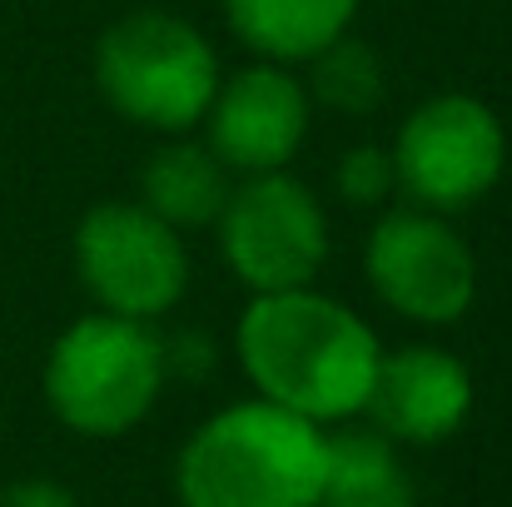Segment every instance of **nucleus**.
<instances>
[{"label":"nucleus","instance_id":"obj_1","mask_svg":"<svg viewBox=\"0 0 512 507\" xmlns=\"http://www.w3.org/2000/svg\"><path fill=\"white\" fill-rule=\"evenodd\" d=\"M234 348L259 398L304 413L319 428L363 413L383 358L378 334L348 304L309 284L254 294L239 319Z\"/></svg>","mask_w":512,"mask_h":507},{"label":"nucleus","instance_id":"obj_15","mask_svg":"<svg viewBox=\"0 0 512 507\" xmlns=\"http://www.w3.org/2000/svg\"><path fill=\"white\" fill-rule=\"evenodd\" d=\"M339 194L348 204H383V194H393V155L378 150V145H358L343 155L339 174H334Z\"/></svg>","mask_w":512,"mask_h":507},{"label":"nucleus","instance_id":"obj_7","mask_svg":"<svg viewBox=\"0 0 512 507\" xmlns=\"http://www.w3.org/2000/svg\"><path fill=\"white\" fill-rule=\"evenodd\" d=\"M75 269L90 299L120 319H160L189 289L179 229L145 204H95L75 229Z\"/></svg>","mask_w":512,"mask_h":507},{"label":"nucleus","instance_id":"obj_4","mask_svg":"<svg viewBox=\"0 0 512 507\" xmlns=\"http://www.w3.org/2000/svg\"><path fill=\"white\" fill-rule=\"evenodd\" d=\"M214 45L179 15L140 10L115 20L95 45V85L100 95L145 130L184 135L204 120L219 90Z\"/></svg>","mask_w":512,"mask_h":507},{"label":"nucleus","instance_id":"obj_11","mask_svg":"<svg viewBox=\"0 0 512 507\" xmlns=\"http://www.w3.org/2000/svg\"><path fill=\"white\" fill-rule=\"evenodd\" d=\"M224 15L254 55L294 65L339 40L358 15V0H224Z\"/></svg>","mask_w":512,"mask_h":507},{"label":"nucleus","instance_id":"obj_6","mask_svg":"<svg viewBox=\"0 0 512 507\" xmlns=\"http://www.w3.org/2000/svg\"><path fill=\"white\" fill-rule=\"evenodd\" d=\"M393 184L433 214L473 209L508 165L503 120L473 95H438L418 105L393 140Z\"/></svg>","mask_w":512,"mask_h":507},{"label":"nucleus","instance_id":"obj_3","mask_svg":"<svg viewBox=\"0 0 512 507\" xmlns=\"http://www.w3.org/2000/svg\"><path fill=\"white\" fill-rule=\"evenodd\" d=\"M165 378V338L140 319L100 309L50 343L45 403L80 438H120L150 418Z\"/></svg>","mask_w":512,"mask_h":507},{"label":"nucleus","instance_id":"obj_2","mask_svg":"<svg viewBox=\"0 0 512 507\" xmlns=\"http://www.w3.org/2000/svg\"><path fill=\"white\" fill-rule=\"evenodd\" d=\"M329 433L269 398L234 403L199 423L174 463L184 507H319Z\"/></svg>","mask_w":512,"mask_h":507},{"label":"nucleus","instance_id":"obj_14","mask_svg":"<svg viewBox=\"0 0 512 507\" xmlns=\"http://www.w3.org/2000/svg\"><path fill=\"white\" fill-rule=\"evenodd\" d=\"M309 65H314L309 85H314V95L329 110H343V115L378 110V100H383V60L373 55V45H363V40H353L343 30L339 40H329Z\"/></svg>","mask_w":512,"mask_h":507},{"label":"nucleus","instance_id":"obj_16","mask_svg":"<svg viewBox=\"0 0 512 507\" xmlns=\"http://www.w3.org/2000/svg\"><path fill=\"white\" fill-rule=\"evenodd\" d=\"M0 507H80L70 488L50 483V478H20L0 493Z\"/></svg>","mask_w":512,"mask_h":507},{"label":"nucleus","instance_id":"obj_12","mask_svg":"<svg viewBox=\"0 0 512 507\" xmlns=\"http://www.w3.org/2000/svg\"><path fill=\"white\" fill-rule=\"evenodd\" d=\"M140 204L150 214H160L174 229H199L214 224L224 199H229V169L214 160L209 145H165L155 150V160L140 174Z\"/></svg>","mask_w":512,"mask_h":507},{"label":"nucleus","instance_id":"obj_13","mask_svg":"<svg viewBox=\"0 0 512 507\" xmlns=\"http://www.w3.org/2000/svg\"><path fill=\"white\" fill-rule=\"evenodd\" d=\"M319 507H418L413 483L393 453V438H383L378 428L329 433V468H324Z\"/></svg>","mask_w":512,"mask_h":507},{"label":"nucleus","instance_id":"obj_5","mask_svg":"<svg viewBox=\"0 0 512 507\" xmlns=\"http://www.w3.org/2000/svg\"><path fill=\"white\" fill-rule=\"evenodd\" d=\"M219 249L249 294L314 284L329 259V219L309 184L284 169L249 174L219 209Z\"/></svg>","mask_w":512,"mask_h":507},{"label":"nucleus","instance_id":"obj_8","mask_svg":"<svg viewBox=\"0 0 512 507\" xmlns=\"http://www.w3.org/2000/svg\"><path fill=\"white\" fill-rule=\"evenodd\" d=\"M373 294L413 324H458L478 299V259L433 209H388L363 249Z\"/></svg>","mask_w":512,"mask_h":507},{"label":"nucleus","instance_id":"obj_10","mask_svg":"<svg viewBox=\"0 0 512 507\" xmlns=\"http://www.w3.org/2000/svg\"><path fill=\"white\" fill-rule=\"evenodd\" d=\"M363 413L393 443H443L473 413V373L433 343H408L378 358Z\"/></svg>","mask_w":512,"mask_h":507},{"label":"nucleus","instance_id":"obj_9","mask_svg":"<svg viewBox=\"0 0 512 507\" xmlns=\"http://www.w3.org/2000/svg\"><path fill=\"white\" fill-rule=\"evenodd\" d=\"M199 125L209 130V150L224 169H284L309 135V90L284 65L259 60L219 80Z\"/></svg>","mask_w":512,"mask_h":507}]
</instances>
